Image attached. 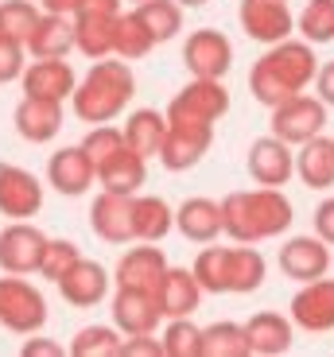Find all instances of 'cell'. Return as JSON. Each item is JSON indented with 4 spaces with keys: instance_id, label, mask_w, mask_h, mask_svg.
<instances>
[{
    "instance_id": "obj_30",
    "label": "cell",
    "mask_w": 334,
    "mask_h": 357,
    "mask_svg": "<svg viewBox=\"0 0 334 357\" xmlns=\"http://www.w3.org/2000/svg\"><path fill=\"white\" fill-rule=\"evenodd\" d=\"M229 257H234V245H214V241L195 257L190 272H195V280L202 284L206 295H229Z\"/></svg>"
},
{
    "instance_id": "obj_12",
    "label": "cell",
    "mask_w": 334,
    "mask_h": 357,
    "mask_svg": "<svg viewBox=\"0 0 334 357\" xmlns=\"http://www.w3.org/2000/svg\"><path fill=\"white\" fill-rule=\"evenodd\" d=\"M276 264H280V272L288 280H296V284H308V280H319L331 272L334 257H331V245L323 241V237H291V241L280 245V252H276Z\"/></svg>"
},
{
    "instance_id": "obj_46",
    "label": "cell",
    "mask_w": 334,
    "mask_h": 357,
    "mask_svg": "<svg viewBox=\"0 0 334 357\" xmlns=\"http://www.w3.org/2000/svg\"><path fill=\"white\" fill-rule=\"evenodd\" d=\"M20 354H24V357H63L66 349L59 346V342H51V338H27Z\"/></svg>"
},
{
    "instance_id": "obj_1",
    "label": "cell",
    "mask_w": 334,
    "mask_h": 357,
    "mask_svg": "<svg viewBox=\"0 0 334 357\" xmlns=\"http://www.w3.org/2000/svg\"><path fill=\"white\" fill-rule=\"evenodd\" d=\"M319 70V54L315 43L308 39H280V43H268V51L261 54L249 70V89L264 109L280 105V101L296 98V93H308V86L315 82Z\"/></svg>"
},
{
    "instance_id": "obj_24",
    "label": "cell",
    "mask_w": 334,
    "mask_h": 357,
    "mask_svg": "<svg viewBox=\"0 0 334 357\" xmlns=\"http://www.w3.org/2000/svg\"><path fill=\"white\" fill-rule=\"evenodd\" d=\"M27 54L31 59H66L74 51V16H59V12H43L27 36Z\"/></svg>"
},
{
    "instance_id": "obj_47",
    "label": "cell",
    "mask_w": 334,
    "mask_h": 357,
    "mask_svg": "<svg viewBox=\"0 0 334 357\" xmlns=\"http://www.w3.org/2000/svg\"><path fill=\"white\" fill-rule=\"evenodd\" d=\"M121 0H82L74 16H117Z\"/></svg>"
},
{
    "instance_id": "obj_5",
    "label": "cell",
    "mask_w": 334,
    "mask_h": 357,
    "mask_svg": "<svg viewBox=\"0 0 334 357\" xmlns=\"http://www.w3.org/2000/svg\"><path fill=\"white\" fill-rule=\"evenodd\" d=\"M0 326L12 334H39L47 326V299L24 276H0Z\"/></svg>"
},
{
    "instance_id": "obj_33",
    "label": "cell",
    "mask_w": 334,
    "mask_h": 357,
    "mask_svg": "<svg viewBox=\"0 0 334 357\" xmlns=\"http://www.w3.org/2000/svg\"><path fill=\"white\" fill-rule=\"evenodd\" d=\"M113 20L117 16H74V51L86 59L113 54Z\"/></svg>"
},
{
    "instance_id": "obj_22",
    "label": "cell",
    "mask_w": 334,
    "mask_h": 357,
    "mask_svg": "<svg viewBox=\"0 0 334 357\" xmlns=\"http://www.w3.org/2000/svg\"><path fill=\"white\" fill-rule=\"evenodd\" d=\"M109 280L113 276H109L98 260L82 257L78 264L59 280V295H63L70 307H98V303H105V295H109Z\"/></svg>"
},
{
    "instance_id": "obj_48",
    "label": "cell",
    "mask_w": 334,
    "mask_h": 357,
    "mask_svg": "<svg viewBox=\"0 0 334 357\" xmlns=\"http://www.w3.org/2000/svg\"><path fill=\"white\" fill-rule=\"evenodd\" d=\"M82 0H43V12H59V16H74Z\"/></svg>"
},
{
    "instance_id": "obj_26",
    "label": "cell",
    "mask_w": 334,
    "mask_h": 357,
    "mask_svg": "<svg viewBox=\"0 0 334 357\" xmlns=\"http://www.w3.org/2000/svg\"><path fill=\"white\" fill-rule=\"evenodd\" d=\"M245 338H249V354H264V357L288 354L291 338H296V322L276 311H257L245 322Z\"/></svg>"
},
{
    "instance_id": "obj_27",
    "label": "cell",
    "mask_w": 334,
    "mask_h": 357,
    "mask_svg": "<svg viewBox=\"0 0 334 357\" xmlns=\"http://www.w3.org/2000/svg\"><path fill=\"white\" fill-rule=\"evenodd\" d=\"M296 175L311 190H331L334 187V140H326L319 132V136L299 144L296 148Z\"/></svg>"
},
{
    "instance_id": "obj_3",
    "label": "cell",
    "mask_w": 334,
    "mask_h": 357,
    "mask_svg": "<svg viewBox=\"0 0 334 357\" xmlns=\"http://www.w3.org/2000/svg\"><path fill=\"white\" fill-rule=\"evenodd\" d=\"M136 93V74L125 59L117 54H105V59H93V66L86 70V78L74 86L70 101H74V116L86 121V125H105V121H117L128 109Z\"/></svg>"
},
{
    "instance_id": "obj_2",
    "label": "cell",
    "mask_w": 334,
    "mask_h": 357,
    "mask_svg": "<svg viewBox=\"0 0 334 357\" xmlns=\"http://www.w3.org/2000/svg\"><path fill=\"white\" fill-rule=\"evenodd\" d=\"M296 222L288 195L280 187H253V190H229L222 198V233L234 245H257L284 237Z\"/></svg>"
},
{
    "instance_id": "obj_40",
    "label": "cell",
    "mask_w": 334,
    "mask_h": 357,
    "mask_svg": "<svg viewBox=\"0 0 334 357\" xmlns=\"http://www.w3.org/2000/svg\"><path fill=\"white\" fill-rule=\"evenodd\" d=\"M78 260H82V252H78V245H74V241H63V237H54V241H51V237H47L43 260H39V276L51 280V284H59V280H63Z\"/></svg>"
},
{
    "instance_id": "obj_23",
    "label": "cell",
    "mask_w": 334,
    "mask_h": 357,
    "mask_svg": "<svg viewBox=\"0 0 334 357\" xmlns=\"http://www.w3.org/2000/svg\"><path fill=\"white\" fill-rule=\"evenodd\" d=\"M148 178V160L132 148H117L105 163L98 167V187L101 190H113V195H140Z\"/></svg>"
},
{
    "instance_id": "obj_32",
    "label": "cell",
    "mask_w": 334,
    "mask_h": 357,
    "mask_svg": "<svg viewBox=\"0 0 334 357\" xmlns=\"http://www.w3.org/2000/svg\"><path fill=\"white\" fill-rule=\"evenodd\" d=\"M268 276V260L253 245H234L229 257V295H253Z\"/></svg>"
},
{
    "instance_id": "obj_36",
    "label": "cell",
    "mask_w": 334,
    "mask_h": 357,
    "mask_svg": "<svg viewBox=\"0 0 334 357\" xmlns=\"http://www.w3.org/2000/svg\"><path fill=\"white\" fill-rule=\"evenodd\" d=\"M296 31L315 47L334 43V0H308L296 16Z\"/></svg>"
},
{
    "instance_id": "obj_7",
    "label": "cell",
    "mask_w": 334,
    "mask_h": 357,
    "mask_svg": "<svg viewBox=\"0 0 334 357\" xmlns=\"http://www.w3.org/2000/svg\"><path fill=\"white\" fill-rule=\"evenodd\" d=\"M183 66L190 70V78H226L234 66V43L229 36L214 31V27H199L190 31L183 43Z\"/></svg>"
},
{
    "instance_id": "obj_43",
    "label": "cell",
    "mask_w": 334,
    "mask_h": 357,
    "mask_svg": "<svg viewBox=\"0 0 334 357\" xmlns=\"http://www.w3.org/2000/svg\"><path fill=\"white\" fill-rule=\"evenodd\" d=\"M163 342L155 334H125L121 342V357H160Z\"/></svg>"
},
{
    "instance_id": "obj_44",
    "label": "cell",
    "mask_w": 334,
    "mask_h": 357,
    "mask_svg": "<svg viewBox=\"0 0 334 357\" xmlns=\"http://www.w3.org/2000/svg\"><path fill=\"white\" fill-rule=\"evenodd\" d=\"M315 233L326 245H334V195L315 206Z\"/></svg>"
},
{
    "instance_id": "obj_18",
    "label": "cell",
    "mask_w": 334,
    "mask_h": 357,
    "mask_svg": "<svg viewBox=\"0 0 334 357\" xmlns=\"http://www.w3.org/2000/svg\"><path fill=\"white\" fill-rule=\"evenodd\" d=\"M47 183H51L59 195H66V198L86 195V190L98 183V171H93L90 155L82 152V144L51 152V160H47Z\"/></svg>"
},
{
    "instance_id": "obj_14",
    "label": "cell",
    "mask_w": 334,
    "mask_h": 357,
    "mask_svg": "<svg viewBox=\"0 0 334 357\" xmlns=\"http://www.w3.org/2000/svg\"><path fill=\"white\" fill-rule=\"evenodd\" d=\"M210 144H214V128L210 125H172L167 121V136L155 160L167 171H190L206 160Z\"/></svg>"
},
{
    "instance_id": "obj_13",
    "label": "cell",
    "mask_w": 334,
    "mask_h": 357,
    "mask_svg": "<svg viewBox=\"0 0 334 357\" xmlns=\"http://www.w3.org/2000/svg\"><path fill=\"white\" fill-rule=\"evenodd\" d=\"M245 167H249L257 187H284V183H291V175H296V148H291L288 140L268 132V136H261V140H253Z\"/></svg>"
},
{
    "instance_id": "obj_20",
    "label": "cell",
    "mask_w": 334,
    "mask_h": 357,
    "mask_svg": "<svg viewBox=\"0 0 334 357\" xmlns=\"http://www.w3.org/2000/svg\"><path fill=\"white\" fill-rule=\"evenodd\" d=\"M155 303H160V314L163 319H183V314H195L202 307V284L195 280V272L190 268H172L167 264V272H163L160 287H155Z\"/></svg>"
},
{
    "instance_id": "obj_41",
    "label": "cell",
    "mask_w": 334,
    "mask_h": 357,
    "mask_svg": "<svg viewBox=\"0 0 334 357\" xmlns=\"http://www.w3.org/2000/svg\"><path fill=\"white\" fill-rule=\"evenodd\" d=\"M117 148H125V132H121L117 125H109V121L105 125H90V132H86V140H82V152L90 155L93 171L117 152Z\"/></svg>"
},
{
    "instance_id": "obj_34",
    "label": "cell",
    "mask_w": 334,
    "mask_h": 357,
    "mask_svg": "<svg viewBox=\"0 0 334 357\" xmlns=\"http://www.w3.org/2000/svg\"><path fill=\"white\" fill-rule=\"evenodd\" d=\"M152 36H148V27L136 20V12H117L113 20V54L132 63V59H144L152 51Z\"/></svg>"
},
{
    "instance_id": "obj_38",
    "label": "cell",
    "mask_w": 334,
    "mask_h": 357,
    "mask_svg": "<svg viewBox=\"0 0 334 357\" xmlns=\"http://www.w3.org/2000/svg\"><path fill=\"white\" fill-rule=\"evenodd\" d=\"M160 342H163V357H202V326H195L190 314L167 322Z\"/></svg>"
},
{
    "instance_id": "obj_6",
    "label": "cell",
    "mask_w": 334,
    "mask_h": 357,
    "mask_svg": "<svg viewBox=\"0 0 334 357\" xmlns=\"http://www.w3.org/2000/svg\"><path fill=\"white\" fill-rule=\"evenodd\" d=\"M326 128V101L311 98V93H296V98L272 105V136L288 140L291 148H299L303 140L319 136Z\"/></svg>"
},
{
    "instance_id": "obj_8",
    "label": "cell",
    "mask_w": 334,
    "mask_h": 357,
    "mask_svg": "<svg viewBox=\"0 0 334 357\" xmlns=\"http://www.w3.org/2000/svg\"><path fill=\"white\" fill-rule=\"evenodd\" d=\"M43 210V183L27 167L0 163V214L12 222H31Z\"/></svg>"
},
{
    "instance_id": "obj_35",
    "label": "cell",
    "mask_w": 334,
    "mask_h": 357,
    "mask_svg": "<svg viewBox=\"0 0 334 357\" xmlns=\"http://www.w3.org/2000/svg\"><path fill=\"white\" fill-rule=\"evenodd\" d=\"M202 357H249V338L241 322H210L202 331Z\"/></svg>"
},
{
    "instance_id": "obj_17",
    "label": "cell",
    "mask_w": 334,
    "mask_h": 357,
    "mask_svg": "<svg viewBox=\"0 0 334 357\" xmlns=\"http://www.w3.org/2000/svg\"><path fill=\"white\" fill-rule=\"evenodd\" d=\"M63 101H51V98H31V93H24L16 105V113H12V125H16V132L24 136L27 144H51L54 136H59V128H63Z\"/></svg>"
},
{
    "instance_id": "obj_11",
    "label": "cell",
    "mask_w": 334,
    "mask_h": 357,
    "mask_svg": "<svg viewBox=\"0 0 334 357\" xmlns=\"http://www.w3.org/2000/svg\"><path fill=\"white\" fill-rule=\"evenodd\" d=\"M43 249H47L43 229H36L31 222H12L8 229H0V272L31 276V272H39Z\"/></svg>"
},
{
    "instance_id": "obj_37",
    "label": "cell",
    "mask_w": 334,
    "mask_h": 357,
    "mask_svg": "<svg viewBox=\"0 0 334 357\" xmlns=\"http://www.w3.org/2000/svg\"><path fill=\"white\" fill-rule=\"evenodd\" d=\"M121 331L117 326H82L70 342L74 357H121Z\"/></svg>"
},
{
    "instance_id": "obj_51",
    "label": "cell",
    "mask_w": 334,
    "mask_h": 357,
    "mask_svg": "<svg viewBox=\"0 0 334 357\" xmlns=\"http://www.w3.org/2000/svg\"><path fill=\"white\" fill-rule=\"evenodd\" d=\"M331 268H334V264H331Z\"/></svg>"
},
{
    "instance_id": "obj_16",
    "label": "cell",
    "mask_w": 334,
    "mask_h": 357,
    "mask_svg": "<svg viewBox=\"0 0 334 357\" xmlns=\"http://www.w3.org/2000/svg\"><path fill=\"white\" fill-rule=\"evenodd\" d=\"M90 225L105 245H132L136 229H132V195H113L101 190L90 206Z\"/></svg>"
},
{
    "instance_id": "obj_31",
    "label": "cell",
    "mask_w": 334,
    "mask_h": 357,
    "mask_svg": "<svg viewBox=\"0 0 334 357\" xmlns=\"http://www.w3.org/2000/svg\"><path fill=\"white\" fill-rule=\"evenodd\" d=\"M132 12H136V20L148 27V36H152L155 47L175 39L183 31V4H175V0H140Z\"/></svg>"
},
{
    "instance_id": "obj_50",
    "label": "cell",
    "mask_w": 334,
    "mask_h": 357,
    "mask_svg": "<svg viewBox=\"0 0 334 357\" xmlns=\"http://www.w3.org/2000/svg\"><path fill=\"white\" fill-rule=\"evenodd\" d=\"M132 4H140V0H132Z\"/></svg>"
},
{
    "instance_id": "obj_9",
    "label": "cell",
    "mask_w": 334,
    "mask_h": 357,
    "mask_svg": "<svg viewBox=\"0 0 334 357\" xmlns=\"http://www.w3.org/2000/svg\"><path fill=\"white\" fill-rule=\"evenodd\" d=\"M291 322L308 334H326L334 331V276H319L299 284L291 295Z\"/></svg>"
},
{
    "instance_id": "obj_28",
    "label": "cell",
    "mask_w": 334,
    "mask_h": 357,
    "mask_svg": "<svg viewBox=\"0 0 334 357\" xmlns=\"http://www.w3.org/2000/svg\"><path fill=\"white\" fill-rule=\"evenodd\" d=\"M132 229L136 241H155L160 245L175 229V210L160 195H132Z\"/></svg>"
},
{
    "instance_id": "obj_39",
    "label": "cell",
    "mask_w": 334,
    "mask_h": 357,
    "mask_svg": "<svg viewBox=\"0 0 334 357\" xmlns=\"http://www.w3.org/2000/svg\"><path fill=\"white\" fill-rule=\"evenodd\" d=\"M39 16L43 12L31 0H0V36L27 43V36H31V27H36Z\"/></svg>"
},
{
    "instance_id": "obj_42",
    "label": "cell",
    "mask_w": 334,
    "mask_h": 357,
    "mask_svg": "<svg viewBox=\"0 0 334 357\" xmlns=\"http://www.w3.org/2000/svg\"><path fill=\"white\" fill-rule=\"evenodd\" d=\"M27 66V47L20 39L0 36V82H16Z\"/></svg>"
},
{
    "instance_id": "obj_45",
    "label": "cell",
    "mask_w": 334,
    "mask_h": 357,
    "mask_svg": "<svg viewBox=\"0 0 334 357\" xmlns=\"http://www.w3.org/2000/svg\"><path fill=\"white\" fill-rule=\"evenodd\" d=\"M311 86L319 89V98L326 101V109H331V105H334V59L319 66V70H315V82H311Z\"/></svg>"
},
{
    "instance_id": "obj_25",
    "label": "cell",
    "mask_w": 334,
    "mask_h": 357,
    "mask_svg": "<svg viewBox=\"0 0 334 357\" xmlns=\"http://www.w3.org/2000/svg\"><path fill=\"white\" fill-rule=\"evenodd\" d=\"M175 229L187 237V241L195 245H210L222 237V202H214V198H187V202L175 210Z\"/></svg>"
},
{
    "instance_id": "obj_21",
    "label": "cell",
    "mask_w": 334,
    "mask_h": 357,
    "mask_svg": "<svg viewBox=\"0 0 334 357\" xmlns=\"http://www.w3.org/2000/svg\"><path fill=\"white\" fill-rule=\"evenodd\" d=\"M20 82H24V93H31V98L66 101L78 86V74L66 59H36L31 66H24Z\"/></svg>"
},
{
    "instance_id": "obj_15",
    "label": "cell",
    "mask_w": 334,
    "mask_h": 357,
    "mask_svg": "<svg viewBox=\"0 0 334 357\" xmlns=\"http://www.w3.org/2000/svg\"><path fill=\"white\" fill-rule=\"evenodd\" d=\"M163 272H167V257H163V249L155 241H140V245H132L128 252H121L113 280H117V287L155 291L160 280H163Z\"/></svg>"
},
{
    "instance_id": "obj_19",
    "label": "cell",
    "mask_w": 334,
    "mask_h": 357,
    "mask_svg": "<svg viewBox=\"0 0 334 357\" xmlns=\"http://www.w3.org/2000/svg\"><path fill=\"white\" fill-rule=\"evenodd\" d=\"M113 326L121 334H155L160 331V303L152 291H136V287H117L113 295Z\"/></svg>"
},
{
    "instance_id": "obj_29",
    "label": "cell",
    "mask_w": 334,
    "mask_h": 357,
    "mask_svg": "<svg viewBox=\"0 0 334 357\" xmlns=\"http://www.w3.org/2000/svg\"><path fill=\"white\" fill-rule=\"evenodd\" d=\"M125 144L132 148V152H140L144 160H152V155H160L163 148V136H167V116L155 113V109H136L132 116L125 121Z\"/></svg>"
},
{
    "instance_id": "obj_49",
    "label": "cell",
    "mask_w": 334,
    "mask_h": 357,
    "mask_svg": "<svg viewBox=\"0 0 334 357\" xmlns=\"http://www.w3.org/2000/svg\"><path fill=\"white\" fill-rule=\"evenodd\" d=\"M175 4H183V8H202L206 0H175Z\"/></svg>"
},
{
    "instance_id": "obj_4",
    "label": "cell",
    "mask_w": 334,
    "mask_h": 357,
    "mask_svg": "<svg viewBox=\"0 0 334 357\" xmlns=\"http://www.w3.org/2000/svg\"><path fill=\"white\" fill-rule=\"evenodd\" d=\"M229 113V89L222 78H190L167 105V121L172 125H210L214 128L222 116Z\"/></svg>"
},
{
    "instance_id": "obj_10",
    "label": "cell",
    "mask_w": 334,
    "mask_h": 357,
    "mask_svg": "<svg viewBox=\"0 0 334 357\" xmlns=\"http://www.w3.org/2000/svg\"><path fill=\"white\" fill-rule=\"evenodd\" d=\"M237 20H241L245 36L264 47L280 43V39H288L296 31V16H291L288 0H241Z\"/></svg>"
}]
</instances>
